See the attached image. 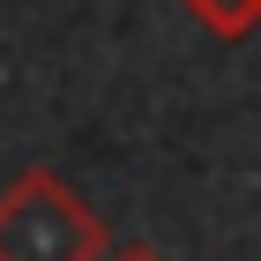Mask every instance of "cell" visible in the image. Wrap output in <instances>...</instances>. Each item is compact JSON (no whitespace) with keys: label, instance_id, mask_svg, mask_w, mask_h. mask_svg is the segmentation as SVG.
<instances>
[{"label":"cell","instance_id":"2","mask_svg":"<svg viewBox=\"0 0 261 261\" xmlns=\"http://www.w3.org/2000/svg\"><path fill=\"white\" fill-rule=\"evenodd\" d=\"M187 15H194L209 38L231 45V38H246V30L261 22V0H187Z\"/></svg>","mask_w":261,"mask_h":261},{"label":"cell","instance_id":"1","mask_svg":"<svg viewBox=\"0 0 261 261\" xmlns=\"http://www.w3.org/2000/svg\"><path fill=\"white\" fill-rule=\"evenodd\" d=\"M0 261H105V217L60 172H15L0 187Z\"/></svg>","mask_w":261,"mask_h":261},{"label":"cell","instance_id":"3","mask_svg":"<svg viewBox=\"0 0 261 261\" xmlns=\"http://www.w3.org/2000/svg\"><path fill=\"white\" fill-rule=\"evenodd\" d=\"M105 261H164V254H157V246H149V239H120V246H112V254H105Z\"/></svg>","mask_w":261,"mask_h":261}]
</instances>
